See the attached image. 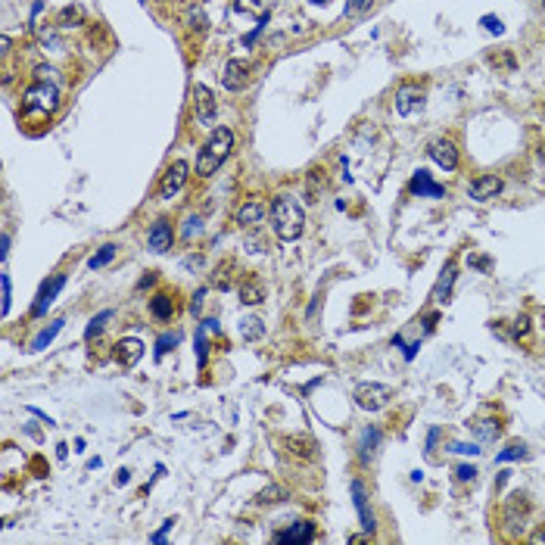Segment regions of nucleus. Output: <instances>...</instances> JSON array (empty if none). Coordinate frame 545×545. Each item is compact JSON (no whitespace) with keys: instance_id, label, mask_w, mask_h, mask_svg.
I'll return each mask as SVG.
<instances>
[{"instance_id":"nucleus-14","label":"nucleus","mask_w":545,"mask_h":545,"mask_svg":"<svg viewBox=\"0 0 545 545\" xmlns=\"http://www.w3.org/2000/svg\"><path fill=\"white\" fill-rule=\"evenodd\" d=\"M171 224L165 222V218H159V222H153V228H150V234H147V247L153 252H165L171 247Z\"/></svg>"},{"instance_id":"nucleus-8","label":"nucleus","mask_w":545,"mask_h":545,"mask_svg":"<svg viewBox=\"0 0 545 545\" xmlns=\"http://www.w3.org/2000/svg\"><path fill=\"white\" fill-rule=\"evenodd\" d=\"M63 287H66V275H56V277H50V281L41 287V293H38L35 305H31V315H35V318L47 315V309L53 305V299L59 296V290H63Z\"/></svg>"},{"instance_id":"nucleus-26","label":"nucleus","mask_w":545,"mask_h":545,"mask_svg":"<svg viewBox=\"0 0 545 545\" xmlns=\"http://www.w3.org/2000/svg\"><path fill=\"white\" fill-rule=\"evenodd\" d=\"M63 324H66V321H63V318H59V321H53L47 330H41V334H38L35 340H31V349H35V352H41L44 346H50V343H53V337H56L59 330H63Z\"/></svg>"},{"instance_id":"nucleus-12","label":"nucleus","mask_w":545,"mask_h":545,"mask_svg":"<svg viewBox=\"0 0 545 545\" xmlns=\"http://www.w3.org/2000/svg\"><path fill=\"white\" fill-rule=\"evenodd\" d=\"M312 539H315V523L312 521H299V523H293V527L275 533V542H281V545H302V542H312Z\"/></svg>"},{"instance_id":"nucleus-44","label":"nucleus","mask_w":545,"mask_h":545,"mask_svg":"<svg viewBox=\"0 0 545 545\" xmlns=\"http://www.w3.org/2000/svg\"><path fill=\"white\" fill-rule=\"evenodd\" d=\"M131 480V470H118V474H116V486H125V483H128Z\"/></svg>"},{"instance_id":"nucleus-35","label":"nucleus","mask_w":545,"mask_h":545,"mask_svg":"<svg viewBox=\"0 0 545 545\" xmlns=\"http://www.w3.org/2000/svg\"><path fill=\"white\" fill-rule=\"evenodd\" d=\"M480 25L489 31V35H502V31H505V22H502L498 16H483V19H480Z\"/></svg>"},{"instance_id":"nucleus-2","label":"nucleus","mask_w":545,"mask_h":545,"mask_svg":"<svg viewBox=\"0 0 545 545\" xmlns=\"http://www.w3.org/2000/svg\"><path fill=\"white\" fill-rule=\"evenodd\" d=\"M231 147H234V131L224 128V125H218V128L212 131V137L206 141L203 153L197 156V175H203V178L215 175V171L222 169V162L228 159Z\"/></svg>"},{"instance_id":"nucleus-37","label":"nucleus","mask_w":545,"mask_h":545,"mask_svg":"<svg viewBox=\"0 0 545 545\" xmlns=\"http://www.w3.org/2000/svg\"><path fill=\"white\" fill-rule=\"evenodd\" d=\"M0 284H3V315H10V302H13V287H10V275H0Z\"/></svg>"},{"instance_id":"nucleus-32","label":"nucleus","mask_w":545,"mask_h":545,"mask_svg":"<svg viewBox=\"0 0 545 545\" xmlns=\"http://www.w3.org/2000/svg\"><path fill=\"white\" fill-rule=\"evenodd\" d=\"M199 231H203V218L190 215L187 222H184V228H181V237H184V240H194V234H199Z\"/></svg>"},{"instance_id":"nucleus-10","label":"nucleus","mask_w":545,"mask_h":545,"mask_svg":"<svg viewBox=\"0 0 545 545\" xmlns=\"http://www.w3.org/2000/svg\"><path fill=\"white\" fill-rule=\"evenodd\" d=\"M250 82V66L243 63V59H228V66H224L222 72V84L228 91H243Z\"/></svg>"},{"instance_id":"nucleus-42","label":"nucleus","mask_w":545,"mask_h":545,"mask_svg":"<svg viewBox=\"0 0 545 545\" xmlns=\"http://www.w3.org/2000/svg\"><path fill=\"white\" fill-rule=\"evenodd\" d=\"M175 527V521H165L162 523V530H159V533H153V542H165V536H169V530Z\"/></svg>"},{"instance_id":"nucleus-34","label":"nucleus","mask_w":545,"mask_h":545,"mask_svg":"<svg viewBox=\"0 0 545 545\" xmlns=\"http://www.w3.org/2000/svg\"><path fill=\"white\" fill-rule=\"evenodd\" d=\"M206 334H209V330L199 324V330H197V362H199V368H206Z\"/></svg>"},{"instance_id":"nucleus-4","label":"nucleus","mask_w":545,"mask_h":545,"mask_svg":"<svg viewBox=\"0 0 545 545\" xmlns=\"http://www.w3.org/2000/svg\"><path fill=\"white\" fill-rule=\"evenodd\" d=\"M352 399L362 411H381L393 399V387H387V383H358Z\"/></svg>"},{"instance_id":"nucleus-13","label":"nucleus","mask_w":545,"mask_h":545,"mask_svg":"<svg viewBox=\"0 0 545 545\" xmlns=\"http://www.w3.org/2000/svg\"><path fill=\"white\" fill-rule=\"evenodd\" d=\"M144 349L147 346H144L137 337H125V340H118V346H116L118 364H122V368H135V364L144 358Z\"/></svg>"},{"instance_id":"nucleus-39","label":"nucleus","mask_w":545,"mask_h":545,"mask_svg":"<svg viewBox=\"0 0 545 545\" xmlns=\"http://www.w3.org/2000/svg\"><path fill=\"white\" fill-rule=\"evenodd\" d=\"M455 477H458L461 483H474V480H477V468H474V464H461V468L455 470Z\"/></svg>"},{"instance_id":"nucleus-28","label":"nucleus","mask_w":545,"mask_h":545,"mask_svg":"<svg viewBox=\"0 0 545 545\" xmlns=\"http://www.w3.org/2000/svg\"><path fill=\"white\" fill-rule=\"evenodd\" d=\"M284 498H287V489H284V486H268V489L259 493L256 502L259 505H275V502H284Z\"/></svg>"},{"instance_id":"nucleus-17","label":"nucleus","mask_w":545,"mask_h":545,"mask_svg":"<svg viewBox=\"0 0 545 545\" xmlns=\"http://www.w3.org/2000/svg\"><path fill=\"white\" fill-rule=\"evenodd\" d=\"M352 498H355V508H358V517H362V527L368 530V533H374L377 523H374V514L368 511V496H364V486L358 480L352 483Z\"/></svg>"},{"instance_id":"nucleus-33","label":"nucleus","mask_w":545,"mask_h":545,"mask_svg":"<svg viewBox=\"0 0 545 545\" xmlns=\"http://www.w3.org/2000/svg\"><path fill=\"white\" fill-rule=\"evenodd\" d=\"M511 334H514L517 340H527V337H530V318L527 315L514 318V324H511Z\"/></svg>"},{"instance_id":"nucleus-15","label":"nucleus","mask_w":545,"mask_h":545,"mask_svg":"<svg viewBox=\"0 0 545 545\" xmlns=\"http://www.w3.org/2000/svg\"><path fill=\"white\" fill-rule=\"evenodd\" d=\"M496 194H502V178H498V175H483V178H477V181L470 184V197L480 199V203L493 199Z\"/></svg>"},{"instance_id":"nucleus-6","label":"nucleus","mask_w":545,"mask_h":545,"mask_svg":"<svg viewBox=\"0 0 545 545\" xmlns=\"http://www.w3.org/2000/svg\"><path fill=\"white\" fill-rule=\"evenodd\" d=\"M187 171H190V165L184 162V159L171 162L169 169H165L162 181H159V197H162V199H171V197H175L178 190L184 187V181H187Z\"/></svg>"},{"instance_id":"nucleus-5","label":"nucleus","mask_w":545,"mask_h":545,"mask_svg":"<svg viewBox=\"0 0 545 545\" xmlns=\"http://www.w3.org/2000/svg\"><path fill=\"white\" fill-rule=\"evenodd\" d=\"M194 116H197V125L203 128H212L215 125V116H218V106H215V97L206 84H194Z\"/></svg>"},{"instance_id":"nucleus-49","label":"nucleus","mask_w":545,"mask_h":545,"mask_svg":"<svg viewBox=\"0 0 545 545\" xmlns=\"http://www.w3.org/2000/svg\"><path fill=\"white\" fill-rule=\"evenodd\" d=\"M539 159H542V162H545V144H542V147H539Z\"/></svg>"},{"instance_id":"nucleus-1","label":"nucleus","mask_w":545,"mask_h":545,"mask_svg":"<svg viewBox=\"0 0 545 545\" xmlns=\"http://www.w3.org/2000/svg\"><path fill=\"white\" fill-rule=\"evenodd\" d=\"M271 228H275L277 240H284V243L299 240L302 231H305L302 206H299L293 197H277L275 206H271Z\"/></svg>"},{"instance_id":"nucleus-21","label":"nucleus","mask_w":545,"mask_h":545,"mask_svg":"<svg viewBox=\"0 0 545 545\" xmlns=\"http://www.w3.org/2000/svg\"><path fill=\"white\" fill-rule=\"evenodd\" d=\"M265 299V287L259 277H247V281L240 284V302L243 305H259Z\"/></svg>"},{"instance_id":"nucleus-19","label":"nucleus","mask_w":545,"mask_h":545,"mask_svg":"<svg viewBox=\"0 0 545 545\" xmlns=\"http://www.w3.org/2000/svg\"><path fill=\"white\" fill-rule=\"evenodd\" d=\"M234 10L237 13H247V16H256L262 25L268 22V16H271L268 0H234Z\"/></svg>"},{"instance_id":"nucleus-38","label":"nucleus","mask_w":545,"mask_h":545,"mask_svg":"<svg viewBox=\"0 0 545 545\" xmlns=\"http://www.w3.org/2000/svg\"><path fill=\"white\" fill-rule=\"evenodd\" d=\"M56 75H59V72L53 69V66H38V69H35L38 82H53V84H56Z\"/></svg>"},{"instance_id":"nucleus-11","label":"nucleus","mask_w":545,"mask_h":545,"mask_svg":"<svg viewBox=\"0 0 545 545\" xmlns=\"http://www.w3.org/2000/svg\"><path fill=\"white\" fill-rule=\"evenodd\" d=\"M430 159H433L440 169H446V171H455L458 169V150H455V144L446 141V137H440V141H433L430 144Z\"/></svg>"},{"instance_id":"nucleus-31","label":"nucleus","mask_w":545,"mask_h":545,"mask_svg":"<svg viewBox=\"0 0 545 545\" xmlns=\"http://www.w3.org/2000/svg\"><path fill=\"white\" fill-rule=\"evenodd\" d=\"M78 22H82V10L78 6H66L59 13V29H69V25H78Z\"/></svg>"},{"instance_id":"nucleus-20","label":"nucleus","mask_w":545,"mask_h":545,"mask_svg":"<svg viewBox=\"0 0 545 545\" xmlns=\"http://www.w3.org/2000/svg\"><path fill=\"white\" fill-rule=\"evenodd\" d=\"M150 315L156 318V321H169L171 315H175V299L171 293H156L150 299Z\"/></svg>"},{"instance_id":"nucleus-3","label":"nucleus","mask_w":545,"mask_h":545,"mask_svg":"<svg viewBox=\"0 0 545 545\" xmlns=\"http://www.w3.org/2000/svg\"><path fill=\"white\" fill-rule=\"evenodd\" d=\"M25 109L29 112H53L59 106V88L53 82H35L29 91H25Z\"/></svg>"},{"instance_id":"nucleus-29","label":"nucleus","mask_w":545,"mask_h":545,"mask_svg":"<svg viewBox=\"0 0 545 545\" xmlns=\"http://www.w3.org/2000/svg\"><path fill=\"white\" fill-rule=\"evenodd\" d=\"M112 318V309H106V312H100L97 318H91V324H88V330H84V337H88V340H94V337L100 334V330H103V324L109 321Z\"/></svg>"},{"instance_id":"nucleus-16","label":"nucleus","mask_w":545,"mask_h":545,"mask_svg":"<svg viewBox=\"0 0 545 545\" xmlns=\"http://www.w3.org/2000/svg\"><path fill=\"white\" fill-rule=\"evenodd\" d=\"M262 218H265V206L259 203V199H247V203L237 209V224H243V228H256Z\"/></svg>"},{"instance_id":"nucleus-41","label":"nucleus","mask_w":545,"mask_h":545,"mask_svg":"<svg viewBox=\"0 0 545 545\" xmlns=\"http://www.w3.org/2000/svg\"><path fill=\"white\" fill-rule=\"evenodd\" d=\"M449 452H458V455H480V449H477L474 443H470V446H468V443H452Z\"/></svg>"},{"instance_id":"nucleus-7","label":"nucleus","mask_w":545,"mask_h":545,"mask_svg":"<svg viewBox=\"0 0 545 545\" xmlns=\"http://www.w3.org/2000/svg\"><path fill=\"white\" fill-rule=\"evenodd\" d=\"M424 100H427V97H424L421 88H415V84H402V88L396 91L393 106H396L399 116H415V112L424 109Z\"/></svg>"},{"instance_id":"nucleus-9","label":"nucleus","mask_w":545,"mask_h":545,"mask_svg":"<svg viewBox=\"0 0 545 545\" xmlns=\"http://www.w3.org/2000/svg\"><path fill=\"white\" fill-rule=\"evenodd\" d=\"M408 190H411L415 197H430V199H440L443 194H446V187H443V184H436L433 178H430L427 169H417L415 175H411Z\"/></svg>"},{"instance_id":"nucleus-46","label":"nucleus","mask_w":545,"mask_h":545,"mask_svg":"<svg viewBox=\"0 0 545 545\" xmlns=\"http://www.w3.org/2000/svg\"><path fill=\"white\" fill-rule=\"evenodd\" d=\"M530 542H533V545H545V527H542V530H536V533L530 536Z\"/></svg>"},{"instance_id":"nucleus-47","label":"nucleus","mask_w":545,"mask_h":545,"mask_svg":"<svg viewBox=\"0 0 545 545\" xmlns=\"http://www.w3.org/2000/svg\"><path fill=\"white\" fill-rule=\"evenodd\" d=\"M436 440H440V430L433 427V430L427 433V449H433V446H436Z\"/></svg>"},{"instance_id":"nucleus-22","label":"nucleus","mask_w":545,"mask_h":545,"mask_svg":"<svg viewBox=\"0 0 545 545\" xmlns=\"http://www.w3.org/2000/svg\"><path fill=\"white\" fill-rule=\"evenodd\" d=\"M474 433H477V440L493 443V440H498V433H502V424L493 421V417H483V421L474 424Z\"/></svg>"},{"instance_id":"nucleus-36","label":"nucleus","mask_w":545,"mask_h":545,"mask_svg":"<svg viewBox=\"0 0 545 545\" xmlns=\"http://www.w3.org/2000/svg\"><path fill=\"white\" fill-rule=\"evenodd\" d=\"M231 268H234V265L228 262L224 268H218V271H215V277H212V281H215V287H222V290H228V287H231V275H228Z\"/></svg>"},{"instance_id":"nucleus-27","label":"nucleus","mask_w":545,"mask_h":545,"mask_svg":"<svg viewBox=\"0 0 545 545\" xmlns=\"http://www.w3.org/2000/svg\"><path fill=\"white\" fill-rule=\"evenodd\" d=\"M517 458H527V446H523V443H511L508 449L498 452L496 461H498V464H505V461H517Z\"/></svg>"},{"instance_id":"nucleus-23","label":"nucleus","mask_w":545,"mask_h":545,"mask_svg":"<svg viewBox=\"0 0 545 545\" xmlns=\"http://www.w3.org/2000/svg\"><path fill=\"white\" fill-rule=\"evenodd\" d=\"M116 252H118L116 243H106V247H100V252H94V256L88 259V268L97 271V268H103V265H109L112 259H116Z\"/></svg>"},{"instance_id":"nucleus-24","label":"nucleus","mask_w":545,"mask_h":545,"mask_svg":"<svg viewBox=\"0 0 545 545\" xmlns=\"http://www.w3.org/2000/svg\"><path fill=\"white\" fill-rule=\"evenodd\" d=\"M377 443H381V430L368 427V430H364V436H362V446H358V455H362V461H368V458L374 455Z\"/></svg>"},{"instance_id":"nucleus-50","label":"nucleus","mask_w":545,"mask_h":545,"mask_svg":"<svg viewBox=\"0 0 545 545\" xmlns=\"http://www.w3.org/2000/svg\"><path fill=\"white\" fill-rule=\"evenodd\" d=\"M312 3H328V0H312Z\"/></svg>"},{"instance_id":"nucleus-45","label":"nucleus","mask_w":545,"mask_h":545,"mask_svg":"<svg viewBox=\"0 0 545 545\" xmlns=\"http://www.w3.org/2000/svg\"><path fill=\"white\" fill-rule=\"evenodd\" d=\"M0 247H3V250H0V256H3V262H6V256H10V234L0 237Z\"/></svg>"},{"instance_id":"nucleus-48","label":"nucleus","mask_w":545,"mask_h":545,"mask_svg":"<svg viewBox=\"0 0 545 545\" xmlns=\"http://www.w3.org/2000/svg\"><path fill=\"white\" fill-rule=\"evenodd\" d=\"M470 265H477V268H483V271H486V268H489V259L477 256V259H470Z\"/></svg>"},{"instance_id":"nucleus-43","label":"nucleus","mask_w":545,"mask_h":545,"mask_svg":"<svg viewBox=\"0 0 545 545\" xmlns=\"http://www.w3.org/2000/svg\"><path fill=\"white\" fill-rule=\"evenodd\" d=\"M203 296H206V290H197L194 299H190V312H199V309H203Z\"/></svg>"},{"instance_id":"nucleus-25","label":"nucleus","mask_w":545,"mask_h":545,"mask_svg":"<svg viewBox=\"0 0 545 545\" xmlns=\"http://www.w3.org/2000/svg\"><path fill=\"white\" fill-rule=\"evenodd\" d=\"M240 337H243V340H262V337H265V324L262 321H259V318H243V321H240Z\"/></svg>"},{"instance_id":"nucleus-40","label":"nucleus","mask_w":545,"mask_h":545,"mask_svg":"<svg viewBox=\"0 0 545 545\" xmlns=\"http://www.w3.org/2000/svg\"><path fill=\"white\" fill-rule=\"evenodd\" d=\"M371 3H374V0H346V16H355V13L371 10Z\"/></svg>"},{"instance_id":"nucleus-18","label":"nucleus","mask_w":545,"mask_h":545,"mask_svg":"<svg viewBox=\"0 0 545 545\" xmlns=\"http://www.w3.org/2000/svg\"><path fill=\"white\" fill-rule=\"evenodd\" d=\"M455 275H458L455 262H446V268L440 271V281H436V287H433V302H446V299H449L452 284H455Z\"/></svg>"},{"instance_id":"nucleus-30","label":"nucleus","mask_w":545,"mask_h":545,"mask_svg":"<svg viewBox=\"0 0 545 545\" xmlns=\"http://www.w3.org/2000/svg\"><path fill=\"white\" fill-rule=\"evenodd\" d=\"M178 343H181V334H162V337H159V340H156V358H162L165 352H169V349H175Z\"/></svg>"}]
</instances>
